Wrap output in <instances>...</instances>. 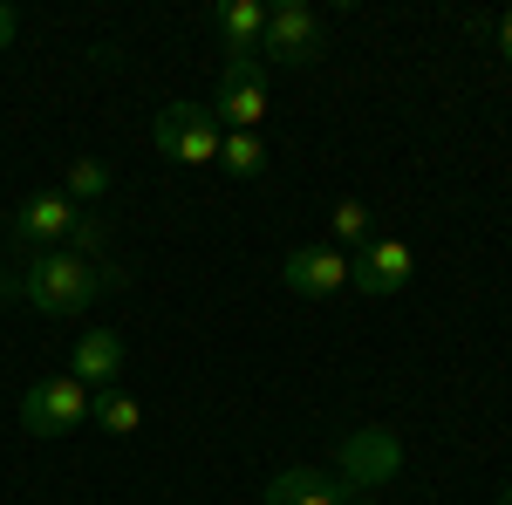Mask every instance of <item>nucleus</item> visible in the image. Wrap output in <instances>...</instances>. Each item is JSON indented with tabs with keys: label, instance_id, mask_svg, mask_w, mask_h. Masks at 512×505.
<instances>
[{
	"label": "nucleus",
	"instance_id": "obj_1",
	"mask_svg": "<svg viewBox=\"0 0 512 505\" xmlns=\"http://www.w3.org/2000/svg\"><path fill=\"white\" fill-rule=\"evenodd\" d=\"M130 273L123 267H96V260H76V253H35L14 280H0V294H21L35 314H82L103 287H123Z\"/></svg>",
	"mask_w": 512,
	"mask_h": 505
},
{
	"label": "nucleus",
	"instance_id": "obj_2",
	"mask_svg": "<svg viewBox=\"0 0 512 505\" xmlns=\"http://www.w3.org/2000/svg\"><path fill=\"white\" fill-rule=\"evenodd\" d=\"M321 48H328V35H321V14L308 7V0H274V7H267L260 62H280V69H308V62H321Z\"/></svg>",
	"mask_w": 512,
	"mask_h": 505
},
{
	"label": "nucleus",
	"instance_id": "obj_3",
	"mask_svg": "<svg viewBox=\"0 0 512 505\" xmlns=\"http://www.w3.org/2000/svg\"><path fill=\"white\" fill-rule=\"evenodd\" d=\"M267 110H274V96H267V69H260V55H226L212 123H219V130H260Z\"/></svg>",
	"mask_w": 512,
	"mask_h": 505
},
{
	"label": "nucleus",
	"instance_id": "obj_4",
	"mask_svg": "<svg viewBox=\"0 0 512 505\" xmlns=\"http://www.w3.org/2000/svg\"><path fill=\"white\" fill-rule=\"evenodd\" d=\"M219 123H212V110L205 103H164L158 123H151V144H158L164 157H178V164H219Z\"/></svg>",
	"mask_w": 512,
	"mask_h": 505
},
{
	"label": "nucleus",
	"instance_id": "obj_5",
	"mask_svg": "<svg viewBox=\"0 0 512 505\" xmlns=\"http://www.w3.org/2000/svg\"><path fill=\"white\" fill-rule=\"evenodd\" d=\"M21 424H28V437H69V430L89 424V389H82L76 376L28 383V396H21Z\"/></svg>",
	"mask_w": 512,
	"mask_h": 505
},
{
	"label": "nucleus",
	"instance_id": "obj_6",
	"mask_svg": "<svg viewBox=\"0 0 512 505\" xmlns=\"http://www.w3.org/2000/svg\"><path fill=\"white\" fill-rule=\"evenodd\" d=\"M76 205L62 192H28L21 205H14V219H7V233L21 239V246H35V253H62L69 246V233H76Z\"/></svg>",
	"mask_w": 512,
	"mask_h": 505
},
{
	"label": "nucleus",
	"instance_id": "obj_7",
	"mask_svg": "<svg viewBox=\"0 0 512 505\" xmlns=\"http://www.w3.org/2000/svg\"><path fill=\"white\" fill-rule=\"evenodd\" d=\"M410 273H417V253L403 246V239H390V233H376L369 246H355L349 253V287H362V294H403L410 287Z\"/></svg>",
	"mask_w": 512,
	"mask_h": 505
},
{
	"label": "nucleus",
	"instance_id": "obj_8",
	"mask_svg": "<svg viewBox=\"0 0 512 505\" xmlns=\"http://www.w3.org/2000/svg\"><path fill=\"white\" fill-rule=\"evenodd\" d=\"M403 465V444H396V430H355L342 437V458H335V478L349 485V492H369V485H383L390 471Z\"/></svg>",
	"mask_w": 512,
	"mask_h": 505
},
{
	"label": "nucleus",
	"instance_id": "obj_9",
	"mask_svg": "<svg viewBox=\"0 0 512 505\" xmlns=\"http://www.w3.org/2000/svg\"><path fill=\"white\" fill-rule=\"evenodd\" d=\"M280 280H287V294H301V301H328V294H342L349 287V253L342 246H294L287 260H280Z\"/></svg>",
	"mask_w": 512,
	"mask_h": 505
},
{
	"label": "nucleus",
	"instance_id": "obj_10",
	"mask_svg": "<svg viewBox=\"0 0 512 505\" xmlns=\"http://www.w3.org/2000/svg\"><path fill=\"white\" fill-rule=\"evenodd\" d=\"M69 376H76L82 389H117V376H123V342L110 335V328H82V335H76V355H69Z\"/></svg>",
	"mask_w": 512,
	"mask_h": 505
},
{
	"label": "nucleus",
	"instance_id": "obj_11",
	"mask_svg": "<svg viewBox=\"0 0 512 505\" xmlns=\"http://www.w3.org/2000/svg\"><path fill=\"white\" fill-rule=\"evenodd\" d=\"M260 505H349V485L328 478V471H315V465H294V471H280L274 485H267Z\"/></svg>",
	"mask_w": 512,
	"mask_h": 505
},
{
	"label": "nucleus",
	"instance_id": "obj_12",
	"mask_svg": "<svg viewBox=\"0 0 512 505\" xmlns=\"http://www.w3.org/2000/svg\"><path fill=\"white\" fill-rule=\"evenodd\" d=\"M212 28L226 41V55H260V35H267V7L260 0H226L212 14Z\"/></svg>",
	"mask_w": 512,
	"mask_h": 505
},
{
	"label": "nucleus",
	"instance_id": "obj_13",
	"mask_svg": "<svg viewBox=\"0 0 512 505\" xmlns=\"http://www.w3.org/2000/svg\"><path fill=\"white\" fill-rule=\"evenodd\" d=\"M89 424L103 430V437H137L144 430V403L123 396V389H96L89 396Z\"/></svg>",
	"mask_w": 512,
	"mask_h": 505
},
{
	"label": "nucleus",
	"instance_id": "obj_14",
	"mask_svg": "<svg viewBox=\"0 0 512 505\" xmlns=\"http://www.w3.org/2000/svg\"><path fill=\"white\" fill-rule=\"evenodd\" d=\"M267 164H274V151H267L260 130H226V137H219V171H226V178H260Z\"/></svg>",
	"mask_w": 512,
	"mask_h": 505
},
{
	"label": "nucleus",
	"instance_id": "obj_15",
	"mask_svg": "<svg viewBox=\"0 0 512 505\" xmlns=\"http://www.w3.org/2000/svg\"><path fill=\"white\" fill-rule=\"evenodd\" d=\"M369 239H376V212L362 198H342L328 212V246H369Z\"/></svg>",
	"mask_w": 512,
	"mask_h": 505
},
{
	"label": "nucleus",
	"instance_id": "obj_16",
	"mask_svg": "<svg viewBox=\"0 0 512 505\" xmlns=\"http://www.w3.org/2000/svg\"><path fill=\"white\" fill-rule=\"evenodd\" d=\"M103 192H110V164H96V157H76V164L62 171V198H69V205H96Z\"/></svg>",
	"mask_w": 512,
	"mask_h": 505
},
{
	"label": "nucleus",
	"instance_id": "obj_17",
	"mask_svg": "<svg viewBox=\"0 0 512 505\" xmlns=\"http://www.w3.org/2000/svg\"><path fill=\"white\" fill-rule=\"evenodd\" d=\"M103 239H110V226H103V219H89V212H82V219H76V233H69V246H62V253H76V260H89V253H96V246H103Z\"/></svg>",
	"mask_w": 512,
	"mask_h": 505
},
{
	"label": "nucleus",
	"instance_id": "obj_18",
	"mask_svg": "<svg viewBox=\"0 0 512 505\" xmlns=\"http://www.w3.org/2000/svg\"><path fill=\"white\" fill-rule=\"evenodd\" d=\"M499 55H506V62H512V7H506V14H499Z\"/></svg>",
	"mask_w": 512,
	"mask_h": 505
},
{
	"label": "nucleus",
	"instance_id": "obj_19",
	"mask_svg": "<svg viewBox=\"0 0 512 505\" xmlns=\"http://www.w3.org/2000/svg\"><path fill=\"white\" fill-rule=\"evenodd\" d=\"M7 41H14V7L0 0V48H7Z\"/></svg>",
	"mask_w": 512,
	"mask_h": 505
},
{
	"label": "nucleus",
	"instance_id": "obj_20",
	"mask_svg": "<svg viewBox=\"0 0 512 505\" xmlns=\"http://www.w3.org/2000/svg\"><path fill=\"white\" fill-rule=\"evenodd\" d=\"M499 505H512V485H506V492H499Z\"/></svg>",
	"mask_w": 512,
	"mask_h": 505
},
{
	"label": "nucleus",
	"instance_id": "obj_21",
	"mask_svg": "<svg viewBox=\"0 0 512 505\" xmlns=\"http://www.w3.org/2000/svg\"><path fill=\"white\" fill-rule=\"evenodd\" d=\"M349 505H369V499H349Z\"/></svg>",
	"mask_w": 512,
	"mask_h": 505
}]
</instances>
